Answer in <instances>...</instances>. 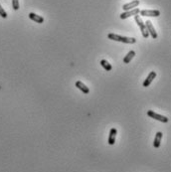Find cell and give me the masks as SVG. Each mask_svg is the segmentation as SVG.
Masks as SVG:
<instances>
[{
  "label": "cell",
  "mask_w": 171,
  "mask_h": 172,
  "mask_svg": "<svg viewBox=\"0 0 171 172\" xmlns=\"http://www.w3.org/2000/svg\"><path fill=\"white\" fill-rule=\"evenodd\" d=\"M107 38L110 39V40H113V41L122 42V43H125V44H134L135 42H136V39L135 38L123 37V36L113 34V33H110L109 35H107Z\"/></svg>",
  "instance_id": "6da1fadb"
},
{
  "label": "cell",
  "mask_w": 171,
  "mask_h": 172,
  "mask_svg": "<svg viewBox=\"0 0 171 172\" xmlns=\"http://www.w3.org/2000/svg\"><path fill=\"white\" fill-rule=\"evenodd\" d=\"M134 19H135V22H136V23H137V25L139 26V28H140L141 33H142V36H143V37H144V38H147V37H148V36H149L148 31H147L145 24H144V22H143L142 20H141L140 16H139V15H135V16H134Z\"/></svg>",
  "instance_id": "7a4b0ae2"
},
{
  "label": "cell",
  "mask_w": 171,
  "mask_h": 172,
  "mask_svg": "<svg viewBox=\"0 0 171 172\" xmlns=\"http://www.w3.org/2000/svg\"><path fill=\"white\" fill-rule=\"evenodd\" d=\"M147 115L150 117L151 118H154V119H156V121H159V122H164V123L169 122V118L167 117H164V115H161V114H158L156 113H154L153 110H148V111H147Z\"/></svg>",
  "instance_id": "3957f363"
},
{
  "label": "cell",
  "mask_w": 171,
  "mask_h": 172,
  "mask_svg": "<svg viewBox=\"0 0 171 172\" xmlns=\"http://www.w3.org/2000/svg\"><path fill=\"white\" fill-rule=\"evenodd\" d=\"M140 16H144V17H158L160 15V11L159 10H141Z\"/></svg>",
  "instance_id": "277c9868"
},
{
  "label": "cell",
  "mask_w": 171,
  "mask_h": 172,
  "mask_svg": "<svg viewBox=\"0 0 171 172\" xmlns=\"http://www.w3.org/2000/svg\"><path fill=\"white\" fill-rule=\"evenodd\" d=\"M140 12V10L138 9V8H133V9H131V10H128V11H125L123 13L121 14V19H126V18H128L130 17V16H135V15H138V13Z\"/></svg>",
  "instance_id": "5b68a950"
},
{
  "label": "cell",
  "mask_w": 171,
  "mask_h": 172,
  "mask_svg": "<svg viewBox=\"0 0 171 172\" xmlns=\"http://www.w3.org/2000/svg\"><path fill=\"white\" fill-rule=\"evenodd\" d=\"M144 24H145V26H146L147 31H148V34L151 35V37H152L153 39H156L157 38V33H156V31H155V29H154V27L152 25V23H151V21L147 20V21Z\"/></svg>",
  "instance_id": "8992f818"
},
{
  "label": "cell",
  "mask_w": 171,
  "mask_h": 172,
  "mask_svg": "<svg viewBox=\"0 0 171 172\" xmlns=\"http://www.w3.org/2000/svg\"><path fill=\"white\" fill-rule=\"evenodd\" d=\"M138 5H139V0H132L130 3L125 4V5L122 6V9L125 11H128V10L133 9V8H136Z\"/></svg>",
  "instance_id": "52a82bcc"
},
{
  "label": "cell",
  "mask_w": 171,
  "mask_h": 172,
  "mask_svg": "<svg viewBox=\"0 0 171 172\" xmlns=\"http://www.w3.org/2000/svg\"><path fill=\"white\" fill-rule=\"evenodd\" d=\"M155 77H156V73H155L154 71L150 72V73L148 74V76H147V78L144 82H143V87H149V85L151 83H152V81L155 79Z\"/></svg>",
  "instance_id": "ba28073f"
},
{
  "label": "cell",
  "mask_w": 171,
  "mask_h": 172,
  "mask_svg": "<svg viewBox=\"0 0 171 172\" xmlns=\"http://www.w3.org/2000/svg\"><path fill=\"white\" fill-rule=\"evenodd\" d=\"M117 129H110V136H109V144L110 145H113L114 142H115V137H117Z\"/></svg>",
  "instance_id": "9c48e42d"
},
{
  "label": "cell",
  "mask_w": 171,
  "mask_h": 172,
  "mask_svg": "<svg viewBox=\"0 0 171 172\" xmlns=\"http://www.w3.org/2000/svg\"><path fill=\"white\" fill-rule=\"evenodd\" d=\"M76 87H77L79 90H81L84 94H89L90 93V89L83 82H81V81L76 82Z\"/></svg>",
  "instance_id": "30bf717a"
},
{
  "label": "cell",
  "mask_w": 171,
  "mask_h": 172,
  "mask_svg": "<svg viewBox=\"0 0 171 172\" xmlns=\"http://www.w3.org/2000/svg\"><path fill=\"white\" fill-rule=\"evenodd\" d=\"M161 139H162V133L161 131H158L155 135L154 137V142H153V146L155 148H158L159 146H160V143H161Z\"/></svg>",
  "instance_id": "8fae6325"
},
{
  "label": "cell",
  "mask_w": 171,
  "mask_h": 172,
  "mask_svg": "<svg viewBox=\"0 0 171 172\" xmlns=\"http://www.w3.org/2000/svg\"><path fill=\"white\" fill-rule=\"evenodd\" d=\"M29 18L31 20H33V21H35L36 23H39V24H41V23L44 22V18L42 17V16L37 15L35 13H29Z\"/></svg>",
  "instance_id": "7c38bea8"
},
{
  "label": "cell",
  "mask_w": 171,
  "mask_h": 172,
  "mask_svg": "<svg viewBox=\"0 0 171 172\" xmlns=\"http://www.w3.org/2000/svg\"><path fill=\"white\" fill-rule=\"evenodd\" d=\"M134 56H135V52L132 51V50L129 51L128 53H127V55L125 56V57L123 58V63H125V64H128V63H130V61L133 59Z\"/></svg>",
  "instance_id": "4fadbf2b"
},
{
  "label": "cell",
  "mask_w": 171,
  "mask_h": 172,
  "mask_svg": "<svg viewBox=\"0 0 171 172\" xmlns=\"http://www.w3.org/2000/svg\"><path fill=\"white\" fill-rule=\"evenodd\" d=\"M101 65L102 66V68L106 71H111V69H113V66H111L110 64L106 61V60H102V61H101Z\"/></svg>",
  "instance_id": "5bb4252c"
},
{
  "label": "cell",
  "mask_w": 171,
  "mask_h": 172,
  "mask_svg": "<svg viewBox=\"0 0 171 172\" xmlns=\"http://www.w3.org/2000/svg\"><path fill=\"white\" fill-rule=\"evenodd\" d=\"M12 7L14 10L19 9V0H12Z\"/></svg>",
  "instance_id": "9a60e30c"
},
{
  "label": "cell",
  "mask_w": 171,
  "mask_h": 172,
  "mask_svg": "<svg viewBox=\"0 0 171 172\" xmlns=\"http://www.w3.org/2000/svg\"><path fill=\"white\" fill-rule=\"evenodd\" d=\"M0 16H1L2 18H7V13L6 11L3 9V8L1 7V5H0Z\"/></svg>",
  "instance_id": "2e32d148"
}]
</instances>
